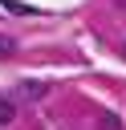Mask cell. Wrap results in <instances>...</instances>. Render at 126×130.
<instances>
[{
	"instance_id": "obj_1",
	"label": "cell",
	"mask_w": 126,
	"mask_h": 130,
	"mask_svg": "<svg viewBox=\"0 0 126 130\" xmlns=\"http://www.w3.org/2000/svg\"><path fill=\"white\" fill-rule=\"evenodd\" d=\"M20 93H24V98H41V93H45V85H41V81H24V85H20Z\"/></svg>"
},
{
	"instance_id": "obj_2",
	"label": "cell",
	"mask_w": 126,
	"mask_h": 130,
	"mask_svg": "<svg viewBox=\"0 0 126 130\" xmlns=\"http://www.w3.org/2000/svg\"><path fill=\"white\" fill-rule=\"evenodd\" d=\"M0 4H4V8H8V12H20V16H24V12H28V4H16V0H0Z\"/></svg>"
},
{
	"instance_id": "obj_3",
	"label": "cell",
	"mask_w": 126,
	"mask_h": 130,
	"mask_svg": "<svg viewBox=\"0 0 126 130\" xmlns=\"http://www.w3.org/2000/svg\"><path fill=\"white\" fill-rule=\"evenodd\" d=\"M8 122H12V106H8V102H0V126H8Z\"/></svg>"
},
{
	"instance_id": "obj_4",
	"label": "cell",
	"mask_w": 126,
	"mask_h": 130,
	"mask_svg": "<svg viewBox=\"0 0 126 130\" xmlns=\"http://www.w3.org/2000/svg\"><path fill=\"white\" fill-rule=\"evenodd\" d=\"M8 53H12V41H8V37H0V57H8Z\"/></svg>"
}]
</instances>
